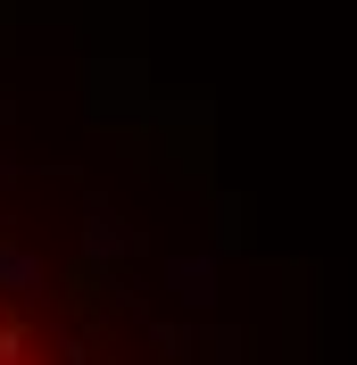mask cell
Listing matches in <instances>:
<instances>
[{
    "label": "cell",
    "instance_id": "obj_1",
    "mask_svg": "<svg viewBox=\"0 0 357 365\" xmlns=\"http://www.w3.org/2000/svg\"><path fill=\"white\" fill-rule=\"evenodd\" d=\"M0 365H25V341H17V324H0Z\"/></svg>",
    "mask_w": 357,
    "mask_h": 365
}]
</instances>
